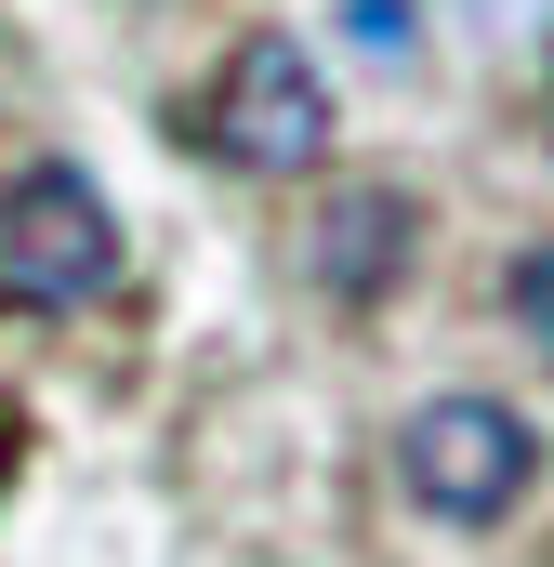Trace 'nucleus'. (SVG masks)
I'll list each match as a JSON object with an SVG mask.
<instances>
[{
	"label": "nucleus",
	"mask_w": 554,
	"mask_h": 567,
	"mask_svg": "<svg viewBox=\"0 0 554 567\" xmlns=\"http://www.w3.org/2000/svg\"><path fill=\"white\" fill-rule=\"evenodd\" d=\"M542 475V435L515 423L502 396H422L397 435V488H410L435 528H502Z\"/></svg>",
	"instance_id": "1"
},
{
	"label": "nucleus",
	"mask_w": 554,
	"mask_h": 567,
	"mask_svg": "<svg viewBox=\"0 0 554 567\" xmlns=\"http://www.w3.org/2000/svg\"><path fill=\"white\" fill-rule=\"evenodd\" d=\"M198 145L225 158V172H317L330 158V80H317V53L290 40V27H252L238 53H225V80H212V106H198Z\"/></svg>",
	"instance_id": "2"
},
{
	"label": "nucleus",
	"mask_w": 554,
	"mask_h": 567,
	"mask_svg": "<svg viewBox=\"0 0 554 567\" xmlns=\"http://www.w3.org/2000/svg\"><path fill=\"white\" fill-rule=\"evenodd\" d=\"M106 278H120V212L93 198V172L27 158L13 198H0V290L40 303V317H66V303H93Z\"/></svg>",
	"instance_id": "3"
},
{
	"label": "nucleus",
	"mask_w": 554,
	"mask_h": 567,
	"mask_svg": "<svg viewBox=\"0 0 554 567\" xmlns=\"http://www.w3.org/2000/svg\"><path fill=\"white\" fill-rule=\"evenodd\" d=\"M410 251H422L410 185H330L317 225H304V278L330 290V303H383V290L410 278Z\"/></svg>",
	"instance_id": "4"
},
{
	"label": "nucleus",
	"mask_w": 554,
	"mask_h": 567,
	"mask_svg": "<svg viewBox=\"0 0 554 567\" xmlns=\"http://www.w3.org/2000/svg\"><path fill=\"white\" fill-rule=\"evenodd\" d=\"M343 40H357L370 66H422V13L410 0H343Z\"/></svg>",
	"instance_id": "5"
},
{
	"label": "nucleus",
	"mask_w": 554,
	"mask_h": 567,
	"mask_svg": "<svg viewBox=\"0 0 554 567\" xmlns=\"http://www.w3.org/2000/svg\"><path fill=\"white\" fill-rule=\"evenodd\" d=\"M502 303H515V330H529V343L554 357V238H542V251H515V278H502Z\"/></svg>",
	"instance_id": "6"
}]
</instances>
